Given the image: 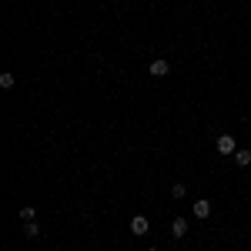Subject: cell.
<instances>
[{
    "instance_id": "cell-10",
    "label": "cell",
    "mask_w": 251,
    "mask_h": 251,
    "mask_svg": "<svg viewBox=\"0 0 251 251\" xmlns=\"http://www.w3.org/2000/svg\"><path fill=\"white\" fill-rule=\"evenodd\" d=\"M34 214H37L34 208H20V221H34Z\"/></svg>"
},
{
    "instance_id": "cell-3",
    "label": "cell",
    "mask_w": 251,
    "mask_h": 251,
    "mask_svg": "<svg viewBox=\"0 0 251 251\" xmlns=\"http://www.w3.org/2000/svg\"><path fill=\"white\" fill-rule=\"evenodd\" d=\"M194 218H201V221H204V218H208V214H211V201H208V198H201V201H194Z\"/></svg>"
},
{
    "instance_id": "cell-1",
    "label": "cell",
    "mask_w": 251,
    "mask_h": 251,
    "mask_svg": "<svg viewBox=\"0 0 251 251\" xmlns=\"http://www.w3.org/2000/svg\"><path fill=\"white\" fill-rule=\"evenodd\" d=\"M148 71H151L154 77H168V71H171V64H168L164 57H157V60H151V67H148Z\"/></svg>"
},
{
    "instance_id": "cell-8",
    "label": "cell",
    "mask_w": 251,
    "mask_h": 251,
    "mask_svg": "<svg viewBox=\"0 0 251 251\" xmlns=\"http://www.w3.org/2000/svg\"><path fill=\"white\" fill-rule=\"evenodd\" d=\"M171 194H174V198H184V194H188V184H181V181L171 184Z\"/></svg>"
},
{
    "instance_id": "cell-5",
    "label": "cell",
    "mask_w": 251,
    "mask_h": 251,
    "mask_svg": "<svg viewBox=\"0 0 251 251\" xmlns=\"http://www.w3.org/2000/svg\"><path fill=\"white\" fill-rule=\"evenodd\" d=\"M131 234H148V218L144 214H137L134 221H131Z\"/></svg>"
},
{
    "instance_id": "cell-11",
    "label": "cell",
    "mask_w": 251,
    "mask_h": 251,
    "mask_svg": "<svg viewBox=\"0 0 251 251\" xmlns=\"http://www.w3.org/2000/svg\"><path fill=\"white\" fill-rule=\"evenodd\" d=\"M148 251H157V248H148Z\"/></svg>"
},
{
    "instance_id": "cell-6",
    "label": "cell",
    "mask_w": 251,
    "mask_h": 251,
    "mask_svg": "<svg viewBox=\"0 0 251 251\" xmlns=\"http://www.w3.org/2000/svg\"><path fill=\"white\" fill-rule=\"evenodd\" d=\"M234 164H238V168H248L251 164V151H234Z\"/></svg>"
},
{
    "instance_id": "cell-2",
    "label": "cell",
    "mask_w": 251,
    "mask_h": 251,
    "mask_svg": "<svg viewBox=\"0 0 251 251\" xmlns=\"http://www.w3.org/2000/svg\"><path fill=\"white\" fill-rule=\"evenodd\" d=\"M238 148H234V137L231 134H221L218 137V154H234Z\"/></svg>"
},
{
    "instance_id": "cell-4",
    "label": "cell",
    "mask_w": 251,
    "mask_h": 251,
    "mask_svg": "<svg viewBox=\"0 0 251 251\" xmlns=\"http://www.w3.org/2000/svg\"><path fill=\"white\" fill-rule=\"evenodd\" d=\"M171 234L174 238H184V234H188V221H184V218H174L171 221Z\"/></svg>"
},
{
    "instance_id": "cell-9",
    "label": "cell",
    "mask_w": 251,
    "mask_h": 251,
    "mask_svg": "<svg viewBox=\"0 0 251 251\" xmlns=\"http://www.w3.org/2000/svg\"><path fill=\"white\" fill-rule=\"evenodd\" d=\"M24 234H27V238H40V228L34 225V221H27V228H24Z\"/></svg>"
},
{
    "instance_id": "cell-7",
    "label": "cell",
    "mask_w": 251,
    "mask_h": 251,
    "mask_svg": "<svg viewBox=\"0 0 251 251\" xmlns=\"http://www.w3.org/2000/svg\"><path fill=\"white\" fill-rule=\"evenodd\" d=\"M14 74H10V71H3V74H0V87H14Z\"/></svg>"
}]
</instances>
